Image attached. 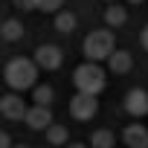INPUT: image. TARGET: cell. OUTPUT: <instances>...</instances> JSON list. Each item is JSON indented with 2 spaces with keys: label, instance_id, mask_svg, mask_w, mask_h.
<instances>
[{
  "label": "cell",
  "instance_id": "obj_5",
  "mask_svg": "<svg viewBox=\"0 0 148 148\" xmlns=\"http://www.w3.org/2000/svg\"><path fill=\"white\" fill-rule=\"evenodd\" d=\"M35 64H38V70H58L61 64H64V52H61V47H55V44H41L38 49H35V58H32Z\"/></svg>",
  "mask_w": 148,
  "mask_h": 148
},
{
  "label": "cell",
  "instance_id": "obj_1",
  "mask_svg": "<svg viewBox=\"0 0 148 148\" xmlns=\"http://www.w3.org/2000/svg\"><path fill=\"white\" fill-rule=\"evenodd\" d=\"M3 79L12 90H29L38 82V64L32 58H12L3 70Z\"/></svg>",
  "mask_w": 148,
  "mask_h": 148
},
{
  "label": "cell",
  "instance_id": "obj_17",
  "mask_svg": "<svg viewBox=\"0 0 148 148\" xmlns=\"http://www.w3.org/2000/svg\"><path fill=\"white\" fill-rule=\"evenodd\" d=\"M64 6V0H35V9H41V12H58Z\"/></svg>",
  "mask_w": 148,
  "mask_h": 148
},
{
  "label": "cell",
  "instance_id": "obj_23",
  "mask_svg": "<svg viewBox=\"0 0 148 148\" xmlns=\"http://www.w3.org/2000/svg\"><path fill=\"white\" fill-rule=\"evenodd\" d=\"M15 148H29V145H15Z\"/></svg>",
  "mask_w": 148,
  "mask_h": 148
},
{
  "label": "cell",
  "instance_id": "obj_13",
  "mask_svg": "<svg viewBox=\"0 0 148 148\" xmlns=\"http://www.w3.org/2000/svg\"><path fill=\"white\" fill-rule=\"evenodd\" d=\"M44 131H47V142H52V145H67V139H70V134H67L64 125H52L49 122Z\"/></svg>",
  "mask_w": 148,
  "mask_h": 148
},
{
  "label": "cell",
  "instance_id": "obj_6",
  "mask_svg": "<svg viewBox=\"0 0 148 148\" xmlns=\"http://www.w3.org/2000/svg\"><path fill=\"white\" fill-rule=\"evenodd\" d=\"M0 113H3L6 119H12V122L23 119V113H26V102H23V96H18V93L0 96Z\"/></svg>",
  "mask_w": 148,
  "mask_h": 148
},
{
  "label": "cell",
  "instance_id": "obj_11",
  "mask_svg": "<svg viewBox=\"0 0 148 148\" xmlns=\"http://www.w3.org/2000/svg\"><path fill=\"white\" fill-rule=\"evenodd\" d=\"M0 38L9 41V44L21 41V38H23V23H21V21H15V18L3 21V26H0Z\"/></svg>",
  "mask_w": 148,
  "mask_h": 148
},
{
  "label": "cell",
  "instance_id": "obj_19",
  "mask_svg": "<svg viewBox=\"0 0 148 148\" xmlns=\"http://www.w3.org/2000/svg\"><path fill=\"white\" fill-rule=\"evenodd\" d=\"M0 148H12V139H9L6 131H0Z\"/></svg>",
  "mask_w": 148,
  "mask_h": 148
},
{
  "label": "cell",
  "instance_id": "obj_20",
  "mask_svg": "<svg viewBox=\"0 0 148 148\" xmlns=\"http://www.w3.org/2000/svg\"><path fill=\"white\" fill-rule=\"evenodd\" d=\"M139 41H142V47H145V52H148V26L142 29V38H139Z\"/></svg>",
  "mask_w": 148,
  "mask_h": 148
},
{
  "label": "cell",
  "instance_id": "obj_15",
  "mask_svg": "<svg viewBox=\"0 0 148 148\" xmlns=\"http://www.w3.org/2000/svg\"><path fill=\"white\" fill-rule=\"evenodd\" d=\"M87 145H90V148H113V134L105 131V128H102V131H93Z\"/></svg>",
  "mask_w": 148,
  "mask_h": 148
},
{
  "label": "cell",
  "instance_id": "obj_2",
  "mask_svg": "<svg viewBox=\"0 0 148 148\" xmlns=\"http://www.w3.org/2000/svg\"><path fill=\"white\" fill-rule=\"evenodd\" d=\"M73 84H76V90H82V93L99 96L108 87V76H105V70L96 61H84V64H79L73 70Z\"/></svg>",
  "mask_w": 148,
  "mask_h": 148
},
{
  "label": "cell",
  "instance_id": "obj_12",
  "mask_svg": "<svg viewBox=\"0 0 148 148\" xmlns=\"http://www.w3.org/2000/svg\"><path fill=\"white\" fill-rule=\"evenodd\" d=\"M125 21H128L125 6H108V9H105V23H108L110 29H119Z\"/></svg>",
  "mask_w": 148,
  "mask_h": 148
},
{
  "label": "cell",
  "instance_id": "obj_14",
  "mask_svg": "<svg viewBox=\"0 0 148 148\" xmlns=\"http://www.w3.org/2000/svg\"><path fill=\"white\" fill-rule=\"evenodd\" d=\"M76 23H79V21H76L73 12H61V9L55 12V29H58V32H73Z\"/></svg>",
  "mask_w": 148,
  "mask_h": 148
},
{
  "label": "cell",
  "instance_id": "obj_7",
  "mask_svg": "<svg viewBox=\"0 0 148 148\" xmlns=\"http://www.w3.org/2000/svg\"><path fill=\"white\" fill-rule=\"evenodd\" d=\"M125 110L131 113V116H148V93L142 90V87H134V90H128V96H125Z\"/></svg>",
  "mask_w": 148,
  "mask_h": 148
},
{
  "label": "cell",
  "instance_id": "obj_4",
  "mask_svg": "<svg viewBox=\"0 0 148 148\" xmlns=\"http://www.w3.org/2000/svg\"><path fill=\"white\" fill-rule=\"evenodd\" d=\"M70 113H73V119H79V122H90L96 113H99V99L93 96V93H76L70 99Z\"/></svg>",
  "mask_w": 148,
  "mask_h": 148
},
{
  "label": "cell",
  "instance_id": "obj_21",
  "mask_svg": "<svg viewBox=\"0 0 148 148\" xmlns=\"http://www.w3.org/2000/svg\"><path fill=\"white\" fill-rule=\"evenodd\" d=\"M67 148H90V145H84V142H73V145H67Z\"/></svg>",
  "mask_w": 148,
  "mask_h": 148
},
{
  "label": "cell",
  "instance_id": "obj_16",
  "mask_svg": "<svg viewBox=\"0 0 148 148\" xmlns=\"http://www.w3.org/2000/svg\"><path fill=\"white\" fill-rule=\"evenodd\" d=\"M52 96H55V93H52L49 84H35V90H32L35 105H47V108H49V105H52Z\"/></svg>",
  "mask_w": 148,
  "mask_h": 148
},
{
  "label": "cell",
  "instance_id": "obj_8",
  "mask_svg": "<svg viewBox=\"0 0 148 148\" xmlns=\"http://www.w3.org/2000/svg\"><path fill=\"white\" fill-rule=\"evenodd\" d=\"M23 122H26L32 131H44V128L52 122V113H49V108H47V105H35V108H26Z\"/></svg>",
  "mask_w": 148,
  "mask_h": 148
},
{
  "label": "cell",
  "instance_id": "obj_9",
  "mask_svg": "<svg viewBox=\"0 0 148 148\" xmlns=\"http://www.w3.org/2000/svg\"><path fill=\"white\" fill-rule=\"evenodd\" d=\"M122 142H125L128 148H148V128L139 125V122L128 125V128L122 131Z\"/></svg>",
  "mask_w": 148,
  "mask_h": 148
},
{
  "label": "cell",
  "instance_id": "obj_24",
  "mask_svg": "<svg viewBox=\"0 0 148 148\" xmlns=\"http://www.w3.org/2000/svg\"><path fill=\"white\" fill-rule=\"evenodd\" d=\"M110 3H113V0H110Z\"/></svg>",
  "mask_w": 148,
  "mask_h": 148
},
{
  "label": "cell",
  "instance_id": "obj_22",
  "mask_svg": "<svg viewBox=\"0 0 148 148\" xmlns=\"http://www.w3.org/2000/svg\"><path fill=\"white\" fill-rule=\"evenodd\" d=\"M128 3H134V6H136V3H142V0H128Z\"/></svg>",
  "mask_w": 148,
  "mask_h": 148
},
{
  "label": "cell",
  "instance_id": "obj_10",
  "mask_svg": "<svg viewBox=\"0 0 148 148\" xmlns=\"http://www.w3.org/2000/svg\"><path fill=\"white\" fill-rule=\"evenodd\" d=\"M105 61H108V70L116 73V76H125V73L134 67V55H131L128 49H113Z\"/></svg>",
  "mask_w": 148,
  "mask_h": 148
},
{
  "label": "cell",
  "instance_id": "obj_3",
  "mask_svg": "<svg viewBox=\"0 0 148 148\" xmlns=\"http://www.w3.org/2000/svg\"><path fill=\"white\" fill-rule=\"evenodd\" d=\"M113 49H116V44H113V32L110 29H93L84 38V44H82V52H84L87 61H105Z\"/></svg>",
  "mask_w": 148,
  "mask_h": 148
},
{
  "label": "cell",
  "instance_id": "obj_18",
  "mask_svg": "<svg viewBox=\"0 0 148 148\" xmlns=\"http://www.w3.org/2000/svg\"><path fill=\"white\" fill-rule=\"evenodd\" d=\"M15 6H18L21 12H32V9H35V0H15Z\"/></svg>",
  "mask_w": 148,
  "mask_h": 148
}]
</instances>
